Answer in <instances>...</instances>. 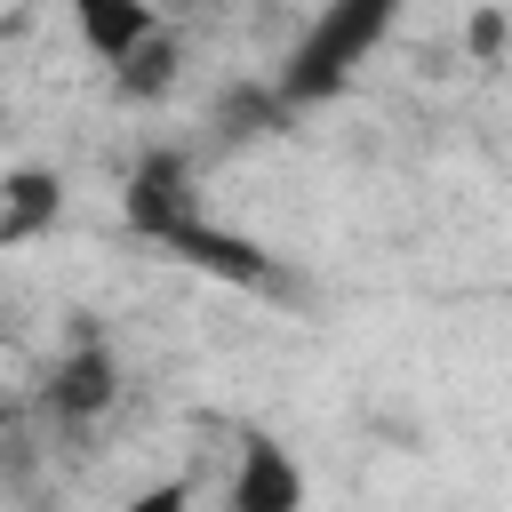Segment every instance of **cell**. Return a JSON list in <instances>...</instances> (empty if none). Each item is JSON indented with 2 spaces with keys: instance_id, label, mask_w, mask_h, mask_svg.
Masks as SVG:
<instances>
[{
  "instance_id": "cell-5",
  "label": "cell",
  "mask_w": 512,
  "mask_h": 512,
  "mask_svg": "<svg viewBox=\"0 0 512 512\" xmlns=\"http://www.w3.org/2000/svg\"><path fill=\"white\" fill-rule=\"evenodd\" d=\"M72 8V24H80V48L96 56V64H128L152 32H160V16H152V0H64Z\"/></svg>"
},
{
  "instance_id": "cell-7",
  "label": "cell",
  "mask_w": 512,
  "mask_h": 512,
  "mask_svg": "<svg viewBox=\"0 0 512 512\" xmlns=\"http://www.w3.org/2000/svg\"><path fill=\"white\" fill-rule=\"evenodd\" d=\"M112 80H120V96L128 104H144V96H168V80H176V40L168 32H152L128 64H112Z\"/></svg>"
},
{
  "instance_id": "cell-6",
  "label": "cell",
  "mask_w": 512,
  "mask_h": 512,
  "mask_svg": "<svg viewBox=\"0 0 512 512\" xmlns=\"http://www.w3.org/2000/svg\"><path fill=\"white\" fill-rule=\"evenodd\" d=\"M56 216H64V184L48 168H8V184H0V248L40 240Z\"/></svg>"
},
{
  "instance_id": "cell-8",
  "label": "cell",
  "mask_w": 512,
  "mask_h": 512,
  "mask_svg": "<svg viewBox=\"0 0 512 512\" xmlns=\"http://www.w3.org/2000/svg\"><path fill=\"white\" fill-rule=\"evenodd\" d=\"M120 512H192V480H152V488H136Z\"/></svg>"
},
{
  "instance_id": "cell-3",
  "label": "cell",
  "mask_w": 512,
  "mask_h": 512,
  "mask_svg": "<svg viewBox=\"0 0 512 512\" xmlns=\"http://www.w3.org/2000/svg\"><path fill=\"white\" fill-rule=\"evenodd\" d=\"M224 512H304V464L272 432H248L240 464H232V488H224Z\"/></svg>"
},
{
  "instance_id": "cell-4",
  "label": "cell",
  "mask_w": 512,
  "mask_h": 512,
  "mask_svg": "<svg viewBox=\"0 0 512 512\" xmlns=\"http://www.w3.org/2000/svg\"><path fill=\"white\" fill-rule=\"evenodd\" d=\"M40 400H48V416H64V424H88V416H104V408L120 400V360H112L96 336H80V344H72V352L48 368Z\"/></svg>"
},
{
  "instance_id": "cell-2",
  "label": "cell",
  "mask_w": 512,
  "mask_h": 512,
  "mask_svg": "<svg viewBox=\"0 0 512 512\" xmlns=\"http://www.w3.org/2000/svg\"><path fill=\"white\" fill-rule=\"evenodd\" d=\"M408 0H320V16L304 24V40L280 64V104H328L336 88H352V72L384 48V32L400 24Z\"/></svg>"
},
{
  "instance_id": "cell-1",
  "label": "cell",
  "mask_w": 512,
  "mask_h": 512,
  "mask_svg": "<svg viewBox=\"0 0 512 512\" xmlns=\"http://www.w3.org/2000/svg\"><path fill=\"white\" fill-rule=\"evenodd\" d=\"M128 232L176 248L184 264H200V272H216L232 288H280V272H272V256L256 240H240V232H224V224L200 216V192L184 184V168L168 152L136 168V184H128Z\"/></svg>"
}]
</instances>
